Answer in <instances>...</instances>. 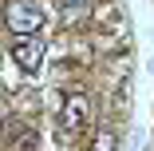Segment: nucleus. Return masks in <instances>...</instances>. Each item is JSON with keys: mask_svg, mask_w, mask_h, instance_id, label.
<instances>
[{"mask_svg": "<svg viewBox=\"0 0 154 151\" xmlns=\"http://www.w3.org/2000/svg\"><path fill=\"white\" fill-rule=\"evenodd\" d=\"M87 151H119V135H115L111 127H103V131L91 135V147H87Z\"/></svg>", "mask_w": 154, "mask_h": 151, "instance_id": "obj_4", "label": "nucleus"}, {"mask_svg": "<svg viewBox=\"0 0 154 151\" xmlns=\"http://www.w3.org/2000/svg\"><path fill=\"white\" fill-rule=\"evenodd\" d=\"M12 60H16V68L24 76H40L44 72V40H36V36L16 40L12 44Z\"/></svg>", "mask_w": 154, "mask_h": 151, "instance_id": "obj_3", "label": "nucleus"}, {"mask_svg": "<svg viewBox=\"0 0 154 151\" xmlns=\"http://www.w3.org/2000/svg\"><path fill=\"white\" fill-rule=\"evenodd\" d=\"M8 32L12 36H20V40H28V36H36L40 32V28H44V8L36 4V0H12V4H8Z\"/></svg>", "mask_w": 154, "mask_h": 151, "instance_id": "obj_1", "label": "nucleus"}, {"mask_svg": "<svg viewBox=\"0 0 154 151\" xmlns=\"http://www.w3.org/2000/svg\"><path fill=\"white\" fill-rule=\"evenodd\" d=\"M63 4H83V0H63Z\"/></svg>", "mask_w": 154, "mask_h": 151, "instance_id": "obj_5", "label": "nucleus"}, {"mask_svg": "<svg viewBox=\"0 0 154 151\" xmlns=\"http://www.w3.org/2000/svg\"><path fill=\"white\" fill-rule=\"evenodd\" d=\"M87 119H91V100L83 92H71L63 100V107H59V127H63L67 135H75V131L87 127Z\"/></svg>", "mask_w": 154, "mask_h": 151, "instance_id": "obj_2", "label": "nucleus"}]
</instances>
